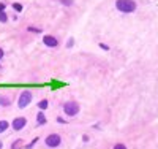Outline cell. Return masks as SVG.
Returning a JSON list of instances; mask_svg holds the SVG:
<instances>
[{"instance_id": "8", "label": "cell", "mask_w": 158, "mask_h": 149, "mask_svg": "<svg viewBox=\"0 0 158 149\" xmlns=\"http://www.w3.org/2000/svg\"><path fill=\"white\" fill-rule=\"evenodd\" d=\"M11 105V99L6 97V95H0V106H10Z\"/></svg>"}, {"instance_id": "3", "label": "cell", "mask_w": 158, "mask_h": 149, "mask_svg": "<svg viewBox=\"0 0 158 149\" xmlns=\"http://www.w3.org/2000/svg\"><path fill=\"white\" fill-rule=\"evenodd\" d=\"M32 102V92L30 90H24L21 95H19V102H18V106L19 108H25V106H29Z\"/></svg>"}, {"instance_id": "10", "label": "cell", "mask_w": 158, "mask_h": 149, "mask_svg": "<svg viewBox=\"0 0 158 149\" xmlns=\"http://www.w3.org/2000/svg\"><path fill=\"white\" fill-rule=\"evenodd\" d=\"M48 106H49V102L48 100H41V102H38V108L40 110H48Z\"/></svg>"}, {"instance_id": "14", "label": "cell", "mask_w": 158, "mask_h": 149, "mask_svg": "<svg viewBox=\"0 0 158 149\" xmlns=\"http://www.w3.org/2000/svg\"><path fill=\"white\" fill-rule=\"evenodd\" d=\"M73 2H74V0H60V3H62V5H65V7H71V5H73Z\"/></svg>"}, {"instance_id": "20", "label": "cell", "mask_w": 158, "mask_h": 149, "mask_svg": "<svg viewBox=\"0 0 158 149\" xmlns=\"http://www.w3.org/2000/svg\"><path fill=\"white\" fill-rule=\"evenodd\" d=\"M57 122H59V124H65V122H67V121H65L63 117H57Z\"/></svg>"}, {"instance_id": "22", "label": "cell", "mask_w": 158, "mask_h": 149, "mask_svg": "<svg viewBox=\"0 0 158 149\" xmlns=\"http://www.w3.org/2000/svg\"><path fill=\"white\" fill-rule=\"evenodd\" d=\"M2 57H3V49L0 48V59H2Z\"/></svg>"}, {"instance_id": "16", "label": "cell", "mask_w": 158, "mask_h": 149, "mask_svg": "<svg viewBox=\"0 0 158 149\" xmlns=\"http://www.w3.org/2000/svg\"><path fill=\"white\" fill-rule=\"evenodd\" d=\"M73 45H74V40H73V38H70L68 42H67V48H71Z\"/></svg>"}, {"instance_id": "23", "label": "cell", "mask_w": 158, "mask_h": 149, "mask_svg": "<svg viewBox=\"0 0 158 149\" xmlns=\"http://www.w3.org/2000/svg\"><path fill=\"white\" fill-rule=\"evenodd\" d=\"M0 149H2V143H0Z\"/></svg>"}, {"instance_id": "17", "label": "cell", "mask_w": 158, "mask_h": 149, "mask_svg": "<svg viewBox=\"0 0 158 149\" xmlns=\"http://www.w3.org/2000/svg\"><path fill=\"white\" fill-rule=\"evenodd\" d=\"M114 149H127V147H125V144L118 143V144H115V146H114Z\"/></svg>"}, {"instance_id": "11", "label": "cell", "mask_w": 158, "mask_h": 149, "mask_svg": "<svg viewBox=\"0 0 158 149\" xmlns=\"http://www.w3.org/2000/svg\"><path fill=\"white\" fill-rule=\"evenodd\" d=\"M8 127H10V124L6 122V121H0V133H3Z\"/></svg>"}, {"instance_id": "5", "label": "cell", "mask_w": 158, "mask_h": 149, "mask_svg": "<svg viewBox=\"0 0 158 149\" xmlns=\"http://www.w3.org/2000/svg\"><path fill=\"white\" fill-rule=\"evenodd\" d=\"M25 125H27V119L25 117H16L15 121H13V124H11V127L15 130H22Z\"/></svg>"}, {"instance_id": "7", "label": "cell", "mask_w": 158, "mask_h": 149, "mask_svg": "<svg viewBox=\"0 0 158 149\" xmlns=\"http://www.w3.org/2000/svg\"><path fill=\"white\" fill-rule=\"evenodd\" d=\"M46 122H48V119H46L44 113H43V111H40V113L36 114V124H38V125H44Z\"/></svg>"}, {"instance_id": "19", "label": "cell", "mask_w": 158, "mask_h": 149, "mask_svg": "<svg viewBox=\"0 0 158 149\" xmlns=\"http://www.w3.org/2000/svg\"><path fill=\"white\" fill-rule=\"evenodd\" d=\"M100 48L104 49V51H109V46H108V45H104V43H100Z\"/></svg>"}, {"instance_id": "9", "label": "cell", "mask_w": 158, "mask_h": 149, "mask_svg": "<svg viewBox=\"0 0 158 149\" xmlns=\"http://www.w3.org/2000/svg\"><path fill=\"white\" fill-rule=\"evenodd\" d=\"M22 147H24V141H22V138L16 140L15 143L11 144V149H22Z\"/></svg>"}, {"instance_id": "2", "label": "cell", "mask_w": 158, "mask_h": 149, "mask_svg": "<svg viewBox=\"0 0 158 149\" xmlns=\"http://www.w3.org/2000/svg\"><path fill=\"white\" fill-rule=\"evenodd\" d=\"M63 111L68 117H74L77 113H79V105L77 102H67L63 105Z\"/></svg>"}, {"instance_id": "15", "label": "cell", "mask_w": 158, "mask_h": 149, "mask_svg": "<svg viewBox=\"0 0 158 149\" xmlns=\"http://www.w3.org/2000/svg\"><path fill=\"white\" fill-rule=\"evenodd\" d=\"M36 141H38V138H35V140H32V143L30 144H27V146H25V147H27V149H32L35 144H36Z\"/></svg>"}, {"instance_id": "21", "label": "cell", "mask_w": 158, "mask_h": 149, "mask_svg": "<svg viewBox=\"0 0 158 149\" xmlns=\"http://www.w3.org/2000/svg\"><path fill=\"white\" fill-rule=\"evenodd\" d=\"M5 7H6V5H5L3 2H0V11H5Z\"/></svg>"}, {"instance_id": "13", "label": "cell", "mask_w": 158, "mask_h": 149, "mask_svg": "<svg viewBox=\"0 0 158 149\" xmlns=\"http://www.w3.org/2000/svg\"><path fill=\"white\" fill-rule=\"evenodd\" d=\"M13 10L18 11V13H21V11H22V5H21V3H13Z\"/></svg>"}, {"instance_id": "6", "label": "cell", "mask_w": 158, "mask_h": 149, "mask_svg": "<svg viewBox=\"0 0 158 149\" xmlns=\"http://www.w3.org/2000/svg\"><path fill=\"white\" fill-rule=\"evenodd\" d=\"M43 43H44L48 48H56V46H59V40H57L56 37H52V35H46V37L43 38Z\"/></svg>"}, {"instance_id": "18", "label": "cell", "mask_w": 158, "mask_h": 149, "mask_svg": "<svg viewBox=\"0 0 158 149\" xmlns=\"http://www.w3.org/2000/svg\"><path fill=\"white\" fill-rule=\"evenodd\" d=\"M29 30H30V32H35V33H40V32H41L40 29H36V27H29Z\"/></svg>"}, {"instance_id": "1", "label": "cell", "mask_w": 158, "mask_h": 149, "mask_svg": "<svg viewBox=\"0 0 158 149\" xmlns=\"http://www.w3.org/2000/svg\"><path fill=\"white\" fill-rule=\"evenodd\" d=\"M115 8L120 11V13H133L136 11V2L135 0H115Z\"/></svg>"}, {"instance_id": "4", "label": "cell", "mask_w": 158, "mask_h": 149, "mask_svg": "<svg viewBox=\"0 0 158 149\" xmlns=\"http://www.w3.org/2000/svg\"><path fill=\"white\" fill-rule=\"evenodd\" d=\"M44 143H46V146H48V147H57V146H60L62 138H60V135L52 133V135H49V137L44 140Z\"/></svg>"}, {"instance_id": "12", "label": "cell", "mask_w": 158, "mask_h": 149, "mask_svg": "<svg viewBox=\"0 0 158 149\" xmlns=\"http://www.w3.org/2000/svg\"><path fill=\"white\" fill-rule=\"evenodd\" d=\"M8 21V15L5 11H0V22H6Z\"/></svg>"}]
</instances>
